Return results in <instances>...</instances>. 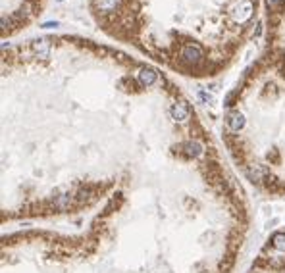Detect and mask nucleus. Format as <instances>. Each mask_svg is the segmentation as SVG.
Instances as JSON below:
<instances>
[{
  "instance_id": "f257e3e1",
  "label": "nucleus",
  "mask_w": 285,
  "mask_h": 273,
  "mask_svg": "<svg viewBox=\"0 0 285 273\" xmlns=\"http://www.w3.org/2000/svg\"><path fill=\"white\" fill-rule=\"evenodd\" d=\"M252 12H254V4H252L251 0H239V2H235V6L231 8L233 19L239 21V23L247 21V19L252 16Z\"/></svg>"
},
{
  "instance_id": "f03ea898",
  "label": "nucleus",
  "mask_w": 285,
  "mask_h": 273,
  "mask_svg": "<svg viewBox=\"0 0 285 273\" xmlns=\"http://www.w3.org/2000/svg\"><path fill=\"white\" fill-rule=\"evenodd\" d=\"M201 58H202V50L199 45H185L181 48V60L187 64H197L201 62Z\"/></svg>"
},
{
  "instance_id": "7ed1b4c3",
  "label": "nucleus",
  "mask_w": 285,
  "mask_h": 273,
  "mask_svg": "<svg viewBox=\"0 0 285 273\" xmlns=\"http://www.w3.org/2000/svg\"><path fill=\"white\" fill-rule=\"evenodd\" d=\"M137 79H139V83H141L143 87H151V85L156 83L158 75H156V71H154L152 67H143V69L137 73Z\"/></svg>"
},
{
  "instance_id": "20e7f679",
  "label": "nucleus",
  "mask_w": 285,
  "mask_h": 273,
  "mask_svg": "<svg viewBox=\"0 0 285 273\" xmlns=\"http://www.w3.org/2000/svg\"><path fill=\"white\" fill-rule=\"evenodd\" d=\"M226 123H228V127L231 131H239L245 125V117H243L241 112H231V113H228V117H226Z\"/></svg>"
},
{
  "instance_id": "39448f33",
  "label": "nucleus",
  "mask_w": 285,
  "mask_h": 273,
  "mask_svg": "<svg viewBox=\"0 0 285 273\" xmlns=\"http://www.w3.org/2000/svg\"><path fill=\"white\" fill-rule=\"evenodd\" d=\"M170 113H171V117H173L175 121H179V123H185V121L189 119V110L185 108L183 104H173L170 108Z\"/></svg>"
},
{
  "instance_id": "423d86ee",
  "label": "nucleus",
  "mask_w": 285,
  "mask_h": 273,
  "mask_svg": "<svg viewBox=\"0 0 285 273\" xmlns=\"http://www.w3.org/2000/svg\"><path fill=\"white\" fill-rule=\"evenodd\" d=\"M183 150H185V154H187L189 158H197V156L202 154V145H201L199 141H187V143L183 145Z\"/></svg>"
},
{
  "instance_id": "0eeeda50",
  "label": "nucleus",
  "mask_w": 285,
  "mask_h": 273,
  "mask_svg": "<svg viewBox=\"0 0 285 273\" xmlns=\"http://www.w3.org/2000/svg\"><path fill=\"white\" fill-rule=\"evenodd\" d=\"M121 0H97V6L101 12H114L116 8L119 6Z\"/></svg>"
},
{
  "instance_id": "6e6552de",
  "label": "nucleus",
  "mask_w": 285,
  "mask_h": 273,
  "mask_svg": "<svg viewBox=\"0 0 285 273\" xmlns=\"http://www.w3.org/2000/svg\"><path fill=\"white\" fill-rule=\"evenodd\" d=\"M272 246L280 252H285V233H276L272 237Z\"/></svg>"
},
{
  "instance_id": "1a4fd4ad",
  "label": "nucleus",
  "mask_w": 285,
  "mask_h": 273,
  "mask_svg": "<svg viewBox=\"0 0 285 273\" xmlns=\"http://www.w3.org/2000/svg\"><path fill=\"white\" fill-rule=\"evenodd\" d=\"M35 50H37L39 58H47V56H49V43H47V41H39V43L35 45Z\"/></svg>"
},
{
  "instance_id": "9d476101",
  "label": "nucleus",
  "mask_w": 285,
  "mask_h": 273,
  "mask_svg": "<svg viewBox=\"0 0 285 273\" xmlns=\"http://www.w3.org/2000/svg\"><path fill=\"white\" fill-rule=\"evenodd\" d=\"M199 98H201L202 102H206V104L214 100V96H212V95H208V93H204V91H201V93H199Z\"/></svg>"
},
{
  "instance_id": "9b49d317",
  "label": "nucleus",
  "mask_w": 285,
  "mask_h": 273,
  "mask_svg": "<svg viewBox=\"0 0 285 273\" xmlns=\"http://www.w3.org/2000/svg\"><path fill=\"white\" fill-rule=\"evenodd\" d=\"M56 25H58L56 21H54V23H52V21H49V23H45L43 27H45V29H50V27H56Z\"/></svg>"
},
{
  "instance_id": "f8f14e48",
  "label": "nucleus",
  "mask_w": 285,
  "mask_h": 273,
  "mask_svg": "<svg viewBox=\"0 0 285 273\" xmlns=\"http://www.w3.org/2000/svg\"><path fill=\"white\" fill-rule=\"evenodd\" d=\"M272 2H282V0H272Z\"/></svg>"
},
{
  "instance_id": "ddd939ff",
  "label": "nucleus",
  "mask_w": 285,
  "mask_h": 273,
  "mask_svg": "<svg viewBox=\"0 0 285 273\" xmlns=\"http://www.w3.org/2000/svg\"><path fill=\"white\" fill-rule=\"evenodd\" d=\"M58 2H62V0H58Z\"/></svg>"
}]
</instances>
